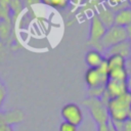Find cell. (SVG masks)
Here are the masks:
<instances>
[{
    "mask_svg": "<svg viewBox=\"0 0 131 131\" xmlns=\"http://www.w3.org/2000/svg\"><path fill=\"white\" fill-rule=\"evenodd\" d=\"M131 105V91L110 98L106 102L107 114L112 122H124L128 120L129 110Z\"/></svg>",
    "mask_w": 131,
    "mask_h": 131,
    "instance_id": "6da1fadb",
    "label": "cell"
},
{
    "mask_svg": "<svg viewBox=\"0 0 131 131\" xmlns=\"http://www.w3.org/2000/svg\"><path fill=\"white\" fill-rule=\"evenodd\" d=\"M83 105L89 111L93 121L96 125H103L110 122V117L107 114L106 103L101 98L96 97H87L83 100Z\"/></svg>",
    "mask_w": 131,
    "mask_h": 131,
    "instance_id": "7a4b0ae2",
    "label": "cell"
},
{
    "mask_svg": "<svg viewBox=\"0 0 131 131\" xmlns=\"http://www.w3.org/2000/svg\"><path fill=\"white\" fill-rule=\"evenodd\" d=\"M129 39V33L127 28L119 27V26H112L106 29L103 37L99 42L100 51H105L106 49L122 43Z\"/></svg>",
    "mask_w": 131,
    "mask_h": 131,
    "instance_id": "3957f363",
    "label": "cell"
},
{
    "mask_svg": "<svg viewBox=\"0 0 131 131\" xmlns=\"http://www.w3.org/2000/svg\"><path fill=\"white\" fill-rule=\"evenodd\" d=\"M85 82L88 86V89L105 87V84L108 80L107 77V69L105 61L101 67L97 69H88L85 73Z\"/></svg>",
    "mask_w": 131,
    "mask_h": 131,
    "instance_id": "277c9868",
    "label": "cell"
},
{
    "mask_svg": "<svg viewBox=\"0 0 131 131\" xmlns=\"http://www.w3.org/2000/svg\"><path fill=\"white\" fill-rule=\"evenodd\" d=\"M105 31H106L105 26L100 21L97 15L94 14L90 19V30H89V38H88L87 45L92 46V49L100 51L99 42L103 37Z\"/></svg>",
    "mask_w": 131,
    "mask_h": 131,
    "instance_id": "5b68a950",
    "label": "cell"
},
{
    "mask_svg": "<svg viewBox=\"0 0 131 131\" xmlns=\"http://www.w3.org/2000/svg\"><path fill=\"white\" fill-rule=\"evenodd\" d=\"M130 90L129 83L126 81H118V80H112L108 79L105 84V92L101 99L106 103L110 98L120 96Z\"/></svg>",
    "mask_w": 131,
    "mask_h": 131,
    "instance_id": "8992f818",
    "label": "cell"
},
{
    "mask_svg": "<svg viewBox=\"0 0 131 131\" xmlns=\"http://www.w3.org/2000/svg\"><path fill=\"white\" fill-rule=\"evenodd\" d=\"M60 116L64 122L79 126L83 122V112L81 107L74 102L64 104L60 110Z\"/></svg>",
    "mask_w": 131,
    "mask_h": 131,
    "instance_id": "52a82bcc",
    "label": "cell"
},
{
    "mask_svg": "<svg viewBox=\"0 0 131 131\" xmlns=\"http://www.w3.org/2000/svg\"><path fill=\"white\" fill-rule=\"evenodd\" d=\"M130 50H131V47H130V41L129 39L122 42V43H119L108 49H106L103 53L104 57L108 56V55H114V54H117V55H121L123 56L126 60H128L129 58V55H130Z\"/></svg>",
    "mask_w": 131,
    "mask_h": 131,
    "instance_id": "ba28073f",
    "label": "cell"
},
{
    "mask_svg": "<svg viewBox=\"0 0 131 131\" xmlns=\"http://www.w3.org/2000/svg\"><path fill=\"white\" fill-rule=\"evenodd\" d=\"M97 17L100 19V21L105 26V28H110L114 26V18H115V11L105 5H98L97 11H96Z\"/></svg>",
    "mask_w": 131,
    "mask_h": 131,
    "instance_id": "9c48e42d",
    "label": "cell"
},
{
    "mask_svg": "<svg viewBox=\"0 0 131 131\" xmlns=\"http://www.w3.org/2000/svg\"><path fill=\"white\" fill-rule=\"evenodd\" d=\"M104 61H105V57L103 53L98 50L90 49L85 54V62L87 63L89 69H97L101 67Z\"/></svg>",
    "mask_w": 131,
    "mask_h": 131,
    "instance_id": "30bf717a",
    "label": "cell"
},
{
    "mask_svg": "<svg viewBox=\"0 0 131 131\" xmlns=\"http://www.w3.org/2000/svg\"><path fill=\"white\" fill-rule=\"evenodd\" d=\"M114 25L123 28L131 27V7L127 6L115 11Z\"/></svg>",
    "mask_w": 131,
    "mask_h": 131,
    "instance_id": "8fae6325",
    "label": "cell"
},
{
    "mask_svg": "<svg viewBox=\"0 0 131 131\" xmlns=\"http://www.w3.org/2000/svg\"><path fill=\"white\" fill-rule=\"evenodd\" d=\"M12 38V24L8 20H0V41L7 45Z\"/></svg>",
    "mask_w": 131,
    "mask_h": 131,
    "instance_id": "7c38bea8",
    "label": "cell"
},
{
    "mask_svg": "<svg viewBox=\"0 0 131 131\" xmlns=\"http://www.w3.org/2000/svg\"><path fill=\"white\" fill-rule=\"evenodd\" d=\"M105 63H106V69L107 72L111 70H115L118 68H124L127 67V60L121 56V55H108L105 57Z\"/></svg>",
    "mask_w": 131,
    "mask_h": 131,
    "instance_id": "4fadbf2b",
    "label": "cell"
},
{
    "mask_svg": "<svg viewBox=\"0 0 131 131\" xmlns=\"http://www.w3.org/2000/svg\"><path fill=\"white\" fill-rule=\"evenodd\" d=\"M108 79L112 80H118V81H126L129 83V74L127 67L124 68H118L115 70H111L107 72Z\"/></svg>",
    "mask_w": 131,
    "mask_h": 131,
    "instance_id": "5bb4252c",
    "label": "cell"
},
{
    "mask_svg": "<svg viewBox=\"0 0 131 131\" xmlns=\"http://www.w3.org/2000/svg\"><path fill=\"white\" fill-rule=\"evenodd\" d=\"M10 13H11V21L12 19H16L17 16L21 13L25 8L24 2L20 0H11L10 1Z\"/></svg>",
    "mask_w": 131,
    "mask_h": 131,
    "instance_id": "9a60e30c",
    "label": "cell"
},
{
    "mask_svg": "<svg viewBox=\"0 0 131 131\" xmlns=\"http://www.w3.org/2000/svg\"><path fill=\"white\" fill-rule=\"evenodd\" d=\"M40 1L41 3H44L55 9H64L71 3V0H40Z\"/></svg>",
    "mask_w": 131,
    "mask_h": 131,
    "instance_id": "2e32d148",
    "label": "cell"
},
{
    "mask_svg": "<svg viewBox=\"0 0 131 131\" xmlns=\"http://www.w3.org/2000/svg\"><path fill=\"white\" fill-rule=\"evenodd\" d=\"M112 123L118 131H131V120L129 119L124 122H112Z\"/></svg>",
    "mask_w": 131,
    "mask_h": 131,
    "instance_id": "e0dca14e",
    "label": "cell"
},
{
    "mask_svg": "<svg viewBox=\"0 0 131 131\" xmlns=\"http://www.w3.org/2000/svg\"><path fill=\"white\" fill-rule=\"evenodd\" d=\"M78 130V127L71 124V123H68V122H61L59 127H58V131H77Z\"/></svg>",
    "mask_w": 131,
    "mask_h": 131,
    "instance_id": "ac0fdd59",
    "label": "cell"
},
{
    "mask_svg": "<svg viewBox=\"0 0 131 131\" xmlns=\"http://www.w3.org/2000/svg\"><path fill=\"white\" fill-rule=\"evenodd\" d=\"M127 30L129 33V41H130V47H131V27H128ZM127 70H128V74H129V87H130L131 86V50H130L129 58L127 60Z\"/></svg>",
    "mask_w": 131,
    "mask_h": 131,
    "instance_id": "d6986e66",
    "label": "cell"
},
{
    "mask_svg": "<svg viewBox=\"0 0 131 131\" xmlns=\"http://www.w3.org/2000/svg\"><path fill=\"white\" fill-rule=\"evenodd\" d=\"M5 96H6V88L4 85L1 84V86H0V108L2 106L4 99H5Z\"/></svg>",
    "mask_w": 131,
    "mask_h": 131,
    "instance_id": "ffe728a7",
    "label": "cell"
},
{
    "mask_svg": "<svg viewBox=\"0 0 131 131\" xmlns=\"http://www.w3.org/2000/svg\"><path fill=\"white\" fill-rule=\"evenodd\" d=\"M6 55V50H5V45L0 41V59L4 58Z\"/></svg>",
    "mask_w": 131,
    "mask_h": 131,
    "instance_id": "44dd1931",
    "label": "cell"
},
{
    "mask_svg": "<svg viewBox=\"0 0 131 131\" xmlns=\"http://www.w3.org/2000/svg\"><path fill=\"white\" fill-rule=\"evenodd\" d=\"M97 131H110L108 123L107 124H103V125H98L97 126Z\"/></svg>",
    "mask_w": 131,
    "mask_h": 131,
    "instance_id": "7402d4cb",
    "label": "cell"
},
{
    "mask_svg": "<svg viewBox=\"0 0 131 131\" xmlns=\"http://www.w3.org/2000/svg\"><path fill=\"white\" fill-rule=\"evenodd\" d=\"M108 128H110V131H118L117 129H116V127L113 125V123L110 121L108 122Z\"/></svg>",
    "mask_w": 131,
    "mask_h": 131,
    "instance_id": "603a6c76",
    "label": "cell"
},
{
    "mask_svg": "<svg viewBox=\"0 0 131 131\" xmlns=\"http://www.w3.org/2000/svg\"><path fill=\"white\" fill-rule=\"evenodd\" d=\"M130 91H131V86H130ZM128 119L131 120V105H130V110H129V116H128Z\"/></svg>",
    "mask_w": 131,
    "mask_h": 131,
    "instance_id": "cb8c5ba5",
    "label": "cell"
},
{
    "mask_svg": "<svg viewBox=\"0 0 131 131\" xmlns=\"http://www.w3.org/2000/svg\"><path fill=\"white\" fill-rule=\"evenodd\" d=\"M126 1H127L128 6H129V7H131V0H126Z\"/></svg>",
    "mask_w": 131,
    "mask_h": 131,
    "instance_id": "d4e9b609",
    "label": "cell"
},
{
    "mask_svg": "<svg viewBox=\"0 0 131 131\" xmlns=\"http://www.w3.org/2000/svg\"><path fill=\"white\" fill-rule=\"evenodd\" d=\"M20 1H23V2H24V1H25V0H20Z\"/></svg>",
    "mask_w": 131,
    "mask_h": 131,
    "instance_id": "484cf974",
    "label": "cell"
},
{
    "mask_svg": "<svg viewBox=\"0 0 131 131\" xmlns=\"http://www.w3.org/2000/svg\"><path fill=\"white\" fill-rule=\"evenodd\" d=\"M0 86H1V83H0Z\"/></svg>",
    "mask_w": 131,
    "mask_h": 131,
    "instance_id": "4316f807",
    "label": "cell"
}]
</instances>
